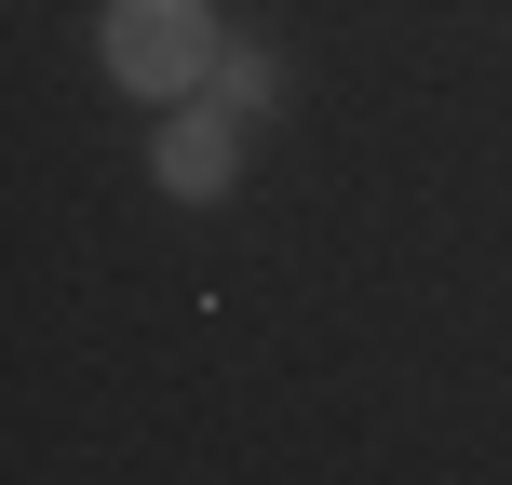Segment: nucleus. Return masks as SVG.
Segmentation results:
<instances>
[{
	"mask_svg": "<svg viewBox=\"0 0 512 485\" xmlns=\"http://www.w3.org/2000/svg\"><path fill=\"white\" fill-rule=\"evenodd\" d=\"M95 54H108L122 95L189 108L216 81V54H230V27H216V0H108V14H95Z\"/></svg>",
	"mask_w": 512,
	"mask_h": 485,
	"instance_id": "nucleus-1",
	"label": "nucleus"
},
{
	"mask_svg": "<svg viewBox=\"0 0 512 485\" xmlns=\"http://www.w3.org/2000/svg\"><path fill=\"white\" fill-rule=\"evenodd\" d=\"M162 189H176V203H230V189H243V122H230V108H216V95H189V108H162Z\"/></svg>",
	"mask_w": 512,
	"mask_h": 485,
	"instance_id": "nucleus-2",
	"label": "nucleus"
},
{
	"mask_svg": "<svg viewBox=\"0 0 512 485\" xmlns=\"http://www.w3.org/2000/svg\"><path fill=\"white\" fill-rule=\"evenodd\" d=\"M203 95H216V108H230V122H270V108H283V95H297V68H283V54H270V41H230V54H216V81H203Z\"/></svg>",
	"mask_w": 512,
	"mask_h": 485,
	"instance_id": "nucleus-3",
	"label": "nucleus"
}]
</instances>
